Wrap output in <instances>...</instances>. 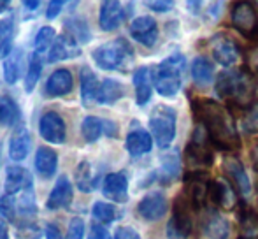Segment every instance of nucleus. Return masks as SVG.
<instances>
[{
    "mask_svg": "<svg viewBox=\"0 0 258 239\" xmlns=\"http://www.w3.org/2000/svg\"><path fill=\"white\" fill-rule=\"evenodd\" d=\"M194 116L206 130L213 148L220 151H235L241 148V137L235 129L228 107L213 99H195L191 102Z\"/></svg>",
    "mask_w": 258,
    "mask_h": 239,
    "instance_id": "1",
    "label": "nucleus"
},
{
    "mask_svg": "<svg viewBox=\"0 0 258 239\" xmlns=\"http://www.w3.org/2000/svg\"><path fill=\"white\" fill-rule=\"evenodd\" d=\"M256 79L248 67L242 69H227L214 81L216 93L225 99L228 104L242 107V111L253 104V92H255Z\"/></svg>",
    "mask_w": 258,
    "mask_h": 239,
    "instance_id": "2",
    "label": "nucleus"
},
{
    "mask_svg": "<svg viewBox=\"0 0 258 239\" xmlns=\"http://www.w3.org/2000/svg\"><path fill=\"white\" fill-rule=\"evenodd\" d=\"M184 71H186V58L181 53H174L158 65L151 67V78L156 92L163 97L177 95L183 86Z\"/></svg>",
    "mask_w": 258,
    "mask_h": 239,
    "instance_id": "3",
    "label": "nucleus"
},
{
    "mask_svg": "<svg viewBox=\"0 0 258 239\" xmlns=\"http://www.w3.org/2000/svg\"><path fill=\"white\" fill-rule=\"evenodd\" d=\"M92 58L104 71H128L134 64V48L126 39L119 37L99 46L92 53Z\"/></svg>",
    "mask_w": 258,
    "mask_h": 239,
    "instance_id": "4",
    "label": "nucleus"
},
{
    "mask_svg": "<svg viewBox=\"0 0 258 239\" xmlns=\"http://www.w3.org/2000/svg\"><path fill=\"white\" fill-rule=\"evenodd\" d=\"M176 119L177 114L172 107L160 104L150 114V130L158 148H169L176 137Z\"/></svg>",
    "mask_w": 258,
    "mask_h": 239,
    "instance_id": "5",
    "label": "nucleus"
},
{
    "mask_svg": "<svg viewBox=\"0 0 258 239\" xmlns=\"http://www.w3.org/2000/svg\"><path fill=\"white\" fill-rule=\"evenodd\" d=\"M191 204L184 195L174 201L172 216L167 222V239H188L194 229V220H191Z\"/></svg>",
    "mask_w": 258,
    "mask_h": 239,
    "instance_id": "6",
    "label": "nucleus"
},
{
    "mask_svg": "<svg viewBox=\"0 0 258 239\" xmlns=\"http://www.w3.org/2000/svg\"><path fill=\"white\" fill-rule=\"evenodd\" d=\"M211 176L202 169H195L190 171L184 178V192L183 195L188 199L194 209H201L206 206L207 199H209V185Z\"/></svg>",
    "mask_w": 258,
    "mask_h": 239,
    "instance_id": "7",
    "label": "nucleus"
},
{
    "mask_svg": "<svg viewBox=\"0 0 258 239\" xmlns=\"http://www.w3.org/2000/svg\"><path fill=\"white\" fill-rule=\"evenodd\" d=\"M186 162L190 165H199L201 169L213 165V144L201 125L195 129L191 141L186 146Z\"/></svg>",
    "mask_w": 258,
    "mask_h": 239,
    "instance_id": "8",
    "label": "nucleus"
},
{
    "mask_svg": "<svg viewBox=\"0 0 258 239\" xmlns=\"http://www.w3.org/2000/svg\"><path fill=\"white\" fill-rule=\"evenodd\" d=\"M230 20L242 37L255 39L258 35V14L249 2H235L230 11Z\"/></svg>",
    "mask_w": 258,
    "mask_h": 239,
    "instance_id": "9",
    "label": "nucleus"
},
{
    "mask_svg": "<svg viewBox=\"0 0 258 239\" xmlns=\"http://www.w3.org/2000/svg\"><path fill=\"white\" fill-rule=\"evenodd\" d=\"M211 53L214 56V62H218L223 67L232 69L241 60V49H239L237 42L225 34H216L211 39Z\"/></svg>",
    "mask_w": 258,
    "mask_h": 239,
    "instance_id": "10",
    "label": "nucleus"
},
{
    "mask_svg": "<svg viewBox=\"0 0 258 239\" xmlns=\"http://www.w3.org/2000/svg\"><path fill=\"white\" fill-rule=\"evenodd\" d=\"M39 132L44 141L51 144H63L65 137H67V127L65 122L56 111H48L42 114L41 122H39Z\"/></svg>",
    "mask_w": 258,
    "mask_h": 239,
    "instance_id": "11",
    "label": "nucleus"
},
{
    "mask_svg": "<svg viewBox=\"0 0 258 239\" xmlns=\"http://www.w3.org/2000/svg\"><path fill=\"white\" fill-rule=\"evenodd\" d=\"M167 209H169V201L162 192H150L141 199L139 206H137V213L146 222L160 220L167 213Z\"/></svg>",
    "mask_w": 258,
    "mask_h": 239,
    "instance_id": "12",
    "label": "nucleus"
},
{
    "mask_svg": "<svg viewBox=\"0 0 258 239\" xmlns=\"http://www.w3.org/2000/svg\"><path fill=\"white\" fill-rule=\"evenodd\" d=\"M223 172L227 174V178L230 180V183L234 185V188L239 192L241 197H249L251 195V181H249L248 174L244 171V165L241 164L239 158H223Z\"/></svg>",
    "mask_w": 258,
    "mask_h": 239,
    "instance_id": "13",
    "label": "nucleus"
},
{
    "mask_svg": "<svg viewBox=\"0 0 258 239\" xmlns=\"http://www.w3.org/2000/svg\"><path fill=\"white\" fill-rule=\"evenodd\" d=\"M34 188V178L25 167L20 165H11L7 167L6 172V183H4V190L6 195H20L23 192H28Z\"/></svg>",
    "mask_w": 258,
    "mask_h": 239,
    "instance_id": "14",
    "label": "nucleus"
},
{
    "mask_svg": "<svg viewBox=\"0 0 258 239\" xmlns=\"http://www.w3.org/2000/svg\"><path fill=\"white\" fill-rule=\"evenodd\" d=\"M130 35L141 42L146 48L156 44L158 41V25H156L155 18L151 16H139L130 23Z\"/></svg>",
    "mask_w": 258,
    "mask_h": 239,
    "instance_id": "15",
    "label": "nucleus"
},
{
    "mask_svg": "<svg viewBox=\"0 0 258 239\" xmlns=\"http://www.w3.org/2000/svg\"><path fill=\"white\" fill-rule=\"evenodd\" d=\"M201 229L207 239H228L232 227L230 222L218 209H211L202 218Z\"/></svg>",
    "mask_w": 258,
    "mask_h": 239,
    "instance_id": "16",
    "label": "nucleus"
},
{
    "mask_svg": "<svg viewBox=\"0 0 258 239\" xmlns=\"http://www.w3.org/2000/svg\"><path fill=\"white\" fill-rule=\"evenodd\" d=\"M102 192L109 201L118 202V204L128 201V178L125 172H111L105 176Z\"/></svg>",
    "mask_w": 258,
    "mask_h": 239,
    "instance_id": "17",
    "label": "nucleus"
},
{
    "mask_svg": "<svg viewBox=\"0 0 258 239\" xmlns=\"http://www.w3.org/2000/svg\"><path fill=\"white\" fill-rule=\"evenodd\" d=\"M125 18H126V11L123 9V6L119 2H116V0H105V2H102L99 23L104 32L116 30L125 21Z\"/></svg>",
    "mask_w": 258,
    "mask_h": 239,
    "instance_id": "18",
    "label": "nucleus"
},
{
    "mask_svg": "<svg viewBox=\"0 0 258 239\" xmlns=\"http://www.w3.org/2000/svg\"><path fill=\"white\" fill-rule=\"evenodd\" d=\"M79 86H81V100L86 107L99 102L100 83L99 78L95 76V72L88 65H83L81 71H79Z\"/></svg>",
    "mask_w": 258,
    "mask_h": 239,
    "instance_id": "19",
    "label": "nucleus"
},
{
    "mask_svg": "<svg viewBox=\"0 0 258 239\" xmlns=\"http://www.w3.org/2000/svg\"><path fill=\"white\" fill-rule=\"evenodd\" d=\"M74 199V188H72V183L69 181L67 176H60L54 183L51 194H49L48 201H46V206L48 209H60V208H69Z\"/></svg>",
    "mask_w": 258,
    "mask_h": 239,
    "instance_id": "20",
    "label": "nucleus"
},
{
    "mask_svg": "<svg viewBox=\"0 0 258 239\" xmlns=\"http://www.w3.org/2000/svg\"><path fill=\"white\" fill-rule=\"evenodd\" d=\"M81 55V46L69 37L67 34L58 35L54 39L51 49L48 51V62H61V60H71Z\"/></svg>",
    "mask_w": 258,
    "mask_h": 239,
    "instance_id": "21",
    "label": "nucleus"
},
{
    "mask_svg": "<svg viewBox=\"0 0 258 239\" xmlns=\"http://www.w3.org/2000/svg\"><path fill=\"white\" fill-rule=\"evenodd\" d=\"M125 146L132 157H143L153 148V136L141 127H134L125 139Z\"/></svg>",
    "mask_w": 258,
    "mask_h": 239,
    "instance_id": "22",
    "label": "nucleus"
},
{
    "mask_svg": "<svg viewBox=\"0 0 258 239\" xmlns=\"http://www.w3.org/2000/svg\"><path fill=\"white\" fill-rule=\"evenodd\" d=\"M181 174V155L177 150H170L160 158V169L156 172L158 181L163 185H169L176 181Z\"/></svg>",
    "mask_w": 258,
    "mask_h": 239,
    "instance_id": "23",
    "label": "nucleus"
},
{
    "mask_svg": "<svg viewBox=\"0 0 258 239\" xmlns=\"http://www.w3.org/2000/svg\"><path fill=\"white\" fill-rule=\"evenodd\" d=\"M74 88V78H72L71 71L67 69H58L54 71L49 79L46 81V95L48 97H61L67 95V93L72 92Z\"/></svg>",
    "mask_w": 258,
    "mask_h": 239,
    "instance_id": "24",
    "label": "nucleus"
},
{
    "mask_svg": "<svg viewBox=\"0 0 258 239\" xmlns=\"http://www.w3.org/2000/svg\"><path fill=\"white\" fill-rule=\"evenodd\" d=\"M30 148H32V137L28 129L25 127H20L13 132L9 139V157L11 160L14 162H21L28 157L30 153Z\"/></svg>",
    "mask_w": 258,
    "mask_h": 239,
    "instance_id": "25",
    "label": "nucleus"
},
{
    "mask_svg": "<svg viewBox=\"0 0 258 239\" xmlns=\"http://www.w3.org/2000/svg\"><path fill=\"white\" fill-rule=\"evenodd\" d=\"M134 86H136V102L137 106H144L150 102L153 92V78L151 67H139L134 72Z\"/></svg>",
    "mask_w": 258,
    "mask_h": 239,
    "instance_id": "26",
    "label": "nucleus"
},
{
    "mask_svg": "<svg viewBox=\"0 0 258 239\" xmlns=\"http://www.w3.org/2000/svg\"><path fill=\"white\" fill-rule=\"evenodd\" d=\"M58 169V155L56 151L48 146H41L35 153V171L44 180H49L54 176Z\"/></svg>",
    "mask_w": 258,
    "mask_h": 239,
    "instance_id": "27",
    "label": "nucleus"
},
{
    "mask_svg": "<svg viewBox=\"0 0 258 239\" xmlns=\"http://www.w3.org/2000/svg\"><path fill=\"white\" fill-rule=\"evenodd\" d=\"M209 201L214 208H232L235 202V197L232 194V188L225 181L213 180L209 185Z\"/></svg>",
    "mask_w": 258,
    "mask_h": 239,
    "instance_id": "28",
    "label": "nucleus"
},
{
    "mask_svg": "<svg viewBox=\"0 0 258 239\" xmlns=\"http://www.w3.org/2000/svg\"><path fill=\"white\" fill-rule=\"evenodd\" d=\"M191 78L195 85L206 88L214 81V65L206 56H197L191 62Z\"/></svg>",
    "mask_w": 258,
    "mask_h": 239,
    "instance_id": "29",
    "label": "nucleus"
},
{
    "mask_svg": "<svg viewBox=\"0 0 258 239\" xmlns=\"http://www.w3.org/2000/svg\"><path fill=\"white\" fill-rule=\"evenodd\" d=\"M21 119V111L16 100L11 99L9 95L2 93L0 95V125L14 127Z\"/></svg>",
    "mask_w": 258,
    "mask_h": 239,
    "instance_id": "30",
    "label": "nucleus"
},
{
    "mask_svg": "<svg viewBox=\"0 0 258 239\" xmlns=\"http://www.w3.org/2000/svg\"><path fill=\"white\" fill-rule=\"evenodd\" d=\"M63 28L67 32L69 37H72L79 46L81 44H86L90 42L92 39V32L88 28V23L81 18H69V20L63 21Z\"/></svg>",
    "mask_w": 258,
    "mask_h": 239,
    "instance_id": "31",
    "label": "nucleus"
},
{
    "mask_svg": "<svg viewBox=\"0 0 258 239\" xmlns=\"http://www.w3.org/2000/svg\"><path fill=\"white\" fill-rule=\"evenodd\" d=\"M239 225H241V236L258 239V213L249 206H242L239 213Z\"/></svg>",
    "mask_w": 258,
    "mask_h": 239,
    "instance_id": "32",
    "label": "nucleus"
},
{
    "mask_svg": "<svg viewBox=\"0 0 258 239\" xmlns=\"http://www.w3.org/2000/svg\"><path fill=\"white\" fill-rule=\"evenodd\" d=\"M76 185H78V188L81 192H85V194H90V192H93V188L97 187V176L95 172H93V167L90 162L83 160L79 162V165L76 167Z\"/></svg>",
    "mask_w": 258,
    "mask_h": 239,
    "instance_id": "33",
    "label": "nucleus"
},
{
    "mask_svg": "<svg viewBox=\"0 0 258 239\" xmlns=\"http://www.w3.org/2000/svg\"><path fill=\"white\" fill-rule=\"evenodd\" d=\"M21 69H23V53L20 48H16L4 60V78L9 85H14L20 79Z\"/></svg>",
    "mask_w": 258,
    "mask_h": 239,
    "instance_id": "34",
    "label": "nucleus"
},
{
    "mask_svg": "<svg viewBox=\"0 0 258 239\" xmlns=\"http://www.w3.org/2000/svg\"><path fill=\"white\" fill-rule=\"evenodd\" d=\"M125 95V86L116 79H104L100 83L99 104H114Z\"/></svg>",
    "mask_w": 258,
    "mask_h": 239,
    "instance_id": "35",
    "label": "nucleus"
},
{
    "mask_svg": "<svg viewBox=\"0 0 258 239\" xmlns=\"http://www.w3.org/2000/svg\"><path fill=\"white\" fill-rule=\"evenodd\" d=\"M14 18H4L0 21V58H7L13 51Z\"/></svg>",
    "mask_w": 258,
    "mask_h": 239,
    "instance_id": "36",
    "label": "nucleus"
},
{
    "mask_svg": "<svg viewBox=\"0 0 258 239\" xmlns=\"http://www.w3.org/2000/svg\"><path fill=\"white\" fill-rule=\"evenodd\" d=\"M81 132L88 143H95L102 134H105V119L99 116H86L81 123Z\"/></svg>",
    "mask_w": 258,
    "mask_h": 239,
    "instance_id": "37",
    "label": "nucleus"
},
{
    "mask_svg": "<svg viewBox=\"0 0 258 239\" xmlns=\"http://www.w3.org/2000/svg\"><path fill=\"white\" fill-rule=\"evenodd\" d=\"M41 74H42V58L37 51H34L30 55V60H28V71H27V76H25V92L27 93L34 92Z\"/></svg>",
    "mask_w": 258,
    "mask_h": 239,
    "instance_id": "38",
    "label": "nucleus"
},
{
    "mask_svg": "<svg viewBox=\"0 0 258 239\" xmlns=\"http://www.w3.org/2000/svg\"><path fill=\"white\" fill-rule=\"evenodd\" d=\"M92 215L97 223H100V225L105 227V225H109V223L114 222L116 216H118V211H116L114 206L109 204V202L97 201L92 208Z\"/></svg>",
    "mask_w": 258,
    "mask_h": 239,
    "instance_id": "39",
    "label": "nucleus"
},
{
    "mask_svg": "<svg viewBox=\"0 0 258 239\" xmlns=\"http://www.w3.org/2000/svg\"><path fill=\"white\" fill-rule=\"evenodd\" d=\"M241 127L246 134H258V100L242 111Z\"/></svg>",
    "mask_w": 258,
    "mask_h": 239,
    "instance_id": "40",
    "label": "nucleus"
},
{
    "mask_svg": "<svg viewBox=\"0 0 258 239\" xmlns=\"http://www.w3.org/2000/svg\"><path fill=\"white\" fill-rule=\"evenodd\" d=\"M54 39H56V32H54L53 27H42L41 30H39L37 37H35V51L39 53V55H42V53L49 51L54 42Z\"/></svg>",
    "mask_w": 258,
    "mask_h": 239,
    "instance_id": "41",
    "label": "nucleus"
},
{
    "mask_svg": "<svg viewBox=\"0 0 258 239\" xmlns=\"http://www.w3.org/2000/svg\"><path fill=\"white\" fill-rule=\"evenodd\" d=\"M0 215L7 220H16V197L14 195H4L0 199Z\"/></svg>",
    "mask_w": 258,
    "mask_h": 239,
    "instance_id": "42",
    "label": "nucleus"
},
{
    "mask_svg": "<svg viewBox=\"0 0 258 239\" xmlns=\"http://www.w3.org/2000/svg\"><path fill=\"white\" fill-rule=\"evenodd\" d=\"M85 237V222L81 218H74L69 225L67 237L65 239H83Z\"/></svg>",
    "mask_w": 258,
    "mask_h": 239,
    "instance_id": "43",
    "label": "nucleus"
},
{
    "mask_svg": "<svg viewBox=\"0 0 258 239\" xmlns=\"http://www.w3.org/2000/svg\"><path fill=\"white\" fill-rule=\"evenodd\" d=\"M114 239H141V236L134 227L123 225V227H118V229H116Z\"/></svg>",
    "mask_w": 258,
    "mask_h": 239,
    "instance_id": "44",
    "label": "nucleus"
},
{
    "mask_svg": "<svg viewBox=\"0 0 258 239\" xmlns=\"http://www.w3.org/2000/svg\"><path fill=\"white\" fill-rule=\"evenodd\" d=\"M146 6L156 13H167L174 7V2H170V0H150V2H146Z\"/></svg>",
    "mask_w": 258,
    "mask_h": 239,
    "instance_id": "45",
    "label": "nucleus"
},
{
    "mask_svg": "<svg viewBox=\"0 0 258 239\" xmlns=\"http://www.w3.org/2000/svg\"><path fill=\"white\" fill-rule=\"evenodd\" d=\"M88 239H112V237H111V234L107 232V229H105L104 225H100V223H93L92 229H90Z\"/></svg>",
    "mask_w": 258,
    "mask_h": 239,
    "instance_id": "46",
    "label": "nucleus"
},
{
    "mask_svg": "<svg viewBox=\"0 0 258 239\" xmlns=\"http://www.w3.org/2000/svg\"><path fill=\"white\" fill-rule=\"evenodd\" d=\"M65 6V2H61V0H54V2H49L48 6V11H46V18L48 20H54V18L60 14L61 7Z\"/></svg>",
    "mask_w": 258,
    "mask_h": 239,
    "instance_id": "47",
    "label": "nucleus"
},
{
    "mask_svg": "<svg viewBox=\"0 0 258 239\" xmlns=\"http://www.w3.org/2000/svg\"><path fill=\"white\" fill-rule=\"evenodd\" d=\"M46 239H61V230L54 223H48L46 227Z\"/></svg>",
    "mask_w": 258,
    "mask_h": 239,
    "instance_id": "48",
    "label": "nucleus"
},
{
    "mask_svg": "<svg viewBox=\"0 0 258 239\" xmlns=\"http://www.w3.org/2000/svg\"><path fill=\"white\" fill-rule=\"evenodd\" d=\"M248 71L251 72L253 76H258V49H255V51L249 55V62H248Z\"/></svg>",
    "mask_w": 258,
    "mask_h": 239,
    "instance_id": "49",
    "label": "nucleus"
},
{
    "mask_svg": "<svg viewBox=\"0 0 258 239\" xmlns=\"http://www.w3.org/2000/svg\"><path fill=\"white\" fill-rule=\"evenodd\" d=\"M251 157H253V164H255V169L258 171V137L253 139L251 144Z\"/></svg>",
    "mask_w": 258,
    "mask_h": 239,
    "instance_id": "50",
    "label": "nucleus"
},
{
    "mask_svg": "<svg viewBox=\"0 0 258 239\" xmlns=\"http://www.w3.org/2000/svg\"><path fill=\"white\" fill-rule=\"evenodd\" d=\"M0 239H9V229L4 220H0Z\"/></svg>",
    "mask_w": 258,
    "mask_h": 239,
    "instance_id": "51",
    "label": "nucleus"
},
{
    "mask_svg": "<svg viewBox=\"0 0 258 239\" xmlns=\"http://www.w3.org/2000/svg\"><path fill=\"white\" fill-rule=\"evenodd\" d=\"M39 6H41V2H37V0H34V2H30V0H25L23 2V7L28 11H35L39 9Z\"/></svg>",
    "mask_w": 258,
    "mask_h": 239,
    "instance_id": "52",
    "label": "nucleus"
},
{
    "mask_svg": "<svg viewBox=\"0 0 258 239\" xmlns=\"http://www.w3.org/2000/svg\"><path fill=\"white\" fill-rule=\"evenodd\" d=\"M9 9H11V4H9V2H6V0H4V2L0 0V14L6 13V11H9Z\"/></svg>",
    "mask_w": 258,
    "mask_h": 239,
    "instance_id": "53",
    "label": "nucleus"
},
{
    "mask_svg": "<svg viewBox=\"0 0 258 239\" xmlns=\"http://www.w3.org/2000/svg\"><path fill=\"white\" fill-rule=\"evenodd\" d=\"M0 162H2V148H0Z\"/></svg>",
    "mask_w": 258,
    "mask_h": 239,
    "instance_id": "54",
    "label": "nucleus"
}]
</instances>
